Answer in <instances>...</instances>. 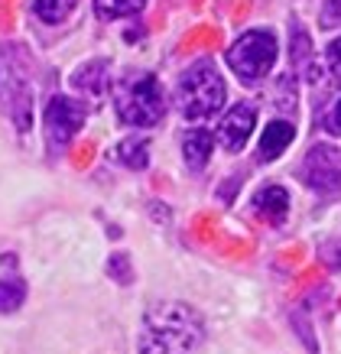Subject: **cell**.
I'll return each mask as SVG.
<instances>
[{"label": "cell", "instance_id": "1", "mask_svg": "<svg viewBox=\"0 0 341 354\" xmlns=\"http://www.w3.org/2000/svg\"><path fill=\"white\" fill-rule=\"evenodd\" d=\"M202 319L185 302H153L143 312V325L137 335L140 354H189L202 338Z\"/></svg>", "mask_w": 341, "mask_h": 354}, {"label": "cell", "instance_id": "2", "mask_svg": "<svg viewBox=\"0 0 341 354\" xmlns=\"http://www.w3.org/2000/svg\"><path fill=\"white\" fill-rule=\"evenodd\" d=\"M0 108L17 130L33 127V68L23 43H0Z\"/></svg>", "mask_w": 341, "mask_h": 354}, {"label": "cell", "instance_id": "3", "mask_svg": "<svg viewBox=\"0 0 341 354\" xmlns=\"http://www.w3.org/2000/svg\"><path fill=\"white\" fill-rule=\"evenodd\" d=\"M114 111L127 127H153L166 118V91L149 72H130L114 82Z\"/></svg>", "mask_w": 341, "mask_h": 354}, {"label": "cell", "instance_id": "4", "mask_svg": "<svg viewBox=\"0 0 341 354\" xmlns=\"http://www.w3.org/2000/svg\"><path fill=\"white\" fill-rule=\"evenodd\" d=\"M224 78L212 62H195L176 85V108L185 120H208L224 108Z\"/></svg>", "mask_w": 341, "mask_h": 354}, {"label": "cell", "instance_id": "5", "mask_svg": "<svg viewBox=\"0 0 341 354\" xmlns=\"http://www.w3.org/2000/svg\"><path fill=\"white\" fill-rule=\"evenodd\" d=\"M277 36L267 30H247L241 32L231 49H228V65L244 85H257L270 75V68L277 62Z\"/></svg>", "mask_w": 341, "mask_h": 354}, {"label": "cell", "instance_id": "6", "mask_svg": "<svg viewBox=\"0 0 341 354\" xmlns=\"http://www.w3.org/2000/svg\"><path fill=\"white\" fill-rule=\"evenodd\" d=\"M88 111L82 101H75L68 95H53L46 104L43 114V127H46V143L53 153H62L68 143L75 140V133L85 127Z\"/></svg>", "mask_w": 341, "mask_h": 354}, {"label": "cell", "instance_id": "7", "mask_svg": "<svg viewBox=\"0 0 341 354\" xmlns=\"http://www.w3.org/2000/svg\"><path fill=\"white\" fill-rule=\"evenodd\" d=\"M302 183L319 195L341 192V150L329 143H315L302 160Z\"/></svg>", "mask_w": 341, "mask_h": 354}, {"label": "cell", "instance_id": "8", "mask_svg": "<svg viewBox=\"0 0 341 354\" xmlns=\"http://www.w3.org/2000/svg\"><path fill=\"white\" fill-rule=\"evenodd\" d=\"M254 127H257L254 104H247V101L234 104V108L221 118V127H218V143H221V150L241 153L244 143L250 140V133H254Z\"/></svg>", "mask_w": 341, "mask_h": 354}, {"label": "cell", "instance_id": "9", "mask_svg": "<svg viewBox=\"0 0 341 354\" xmlns=\"http://www.w3.org/2000/svg\"><path fill=\"white\" fill-rule=\"evenodd\" d=\"M289 59H293V68L299 72L302 82H319V62H315V53H312V36L299 23H293L289 30Z\"/></svg>", "mask_w": 341, "mask_h": 354}, {"label": "cell", "instance_id": "10", "mask_svg": "<svg viewBox=\"0 0 341 354\" xmlns=\"http://www.w3.org/2000/svg\"><path fill=\"white\" fill-rule=\"evenodd\" d=\"M254 215L267 225H283L289 215V192L283 185H264L254 195Z\"/></svg>", "mask_w": 341, "mask_h": 354}, {"label": "cell", "instance_id": "11", "mask_svg": "<svg viewBox=\"0 0 341 354\" xmlns=\"http://www.w3.org/2000/svg\"><path fill=\"white\" fill-rule=\"evenodd\" d=\"M107 72H111V65H107L104 59H91V62H85V65H78V68H75L72 88L78 91V95H85V97H101L107 91V85H111Z\"/></svg>", "mask_w": 341, "mask_h": 354}, {"label": "cell", "instance_id": "12", "mask_svg": "<svg viewBox=\"0 0 341 354\" xmlns=\"http://www.w3.org/2000/svg\"><path fill=\"white\" fill-rule=\"evenodd\" d=\"M296 140V127L289 120H270L264 133H260V147H257V160L260 162H273L279 153L286 150L289 143Z\"/></svg>", "mask_w": 341, "mask_h": 354}, {"label": "cell", "instance_id": "13", "mask_svg": "<svg viewBox=\"0 0 341 354\" xmlns=\"http://www.w3.org/2000/svg\"><path fill=\"white\" fill-rule=\"evenodd\" d=\"M212 150H214V137L205 127H195L182 133V160H185V166L192 172H202L208 166Z\"/></svg>", "mask_w": 341, "mask_h": 354}, {"label": "cell", "instance_id": "14", "mask_svg": "<svg viewBox=\"0 0 341 354\" xmlns=\"http://www.w3.org/2000/svg\"><path fill=\"white\" fill-rule=\"evenodd\" d=\"M118 162H124L127 169H147L149 162V140L147 137H127L118 143V150H114Z\"/></svg>", "mask_w": 341, "mask_h": 354}, {"label": "cell", "instance_id": "15", "mask_svg": "<svg viewBox=\"0 0 341 354\" xmlns=\"http://www.w3.org/2000/svg\"><path fill=\"white\" fill-rule=\"evenodd\" d=\"M147 7V0H95L98 20H127Z\"/></svg>", "mask_w": 341, "mask_h": 354}, {"label": "cell", "instance_id": "16", "mask_svg": "<svg viewBox=\"0 0 341 354\" xmlns=\"http://www.w3.org/2000/svg\"><path fill=\"white\" fill-rule=\"evenodd\" d=\"M26 302V283L20 277H3L0 279V312L10 315Z\"/></svg>", "mask_w": 341, "mask_h": 354}, {"label": "cell", "instance_id": "17", "mask_svg": "<svg viewBox=\"0 0 341 354\" xmlns=\"http://www.w3.org/2000/svg\"><path fill=\"white\" fill-rule=\"evenodd\" d=\"M78 7V0H33V13L43 23H62Z\"/></svg>", "mask_w": 341, "mask_h": 354}, {"label": "cell", "instance_id": "18", "mask_svg": "<svg viewBox=\"0 0 341 354\" xmlns=\"http://www.w3.org/2000/svg\"><path fill=\"white\" fill-rule=\"evenodd\" d=\"M107 277L118 279L120 286H130V283H133V267H130L127 254H111V260H107Z\"/></svg>", "mask_w": 341, "mask_h": 354}, {"label": "cell", "instance_id": "19", "mask_svg": "<svg viewBox=\"0 0 341 354\" xmlns=\"http://www.w3.org/2000/svg\"><path fill=\"white\" fill-rule=\"evenodd\" d=\"M319 26L322 30H335V26H341V0H325V3H322Z\"/></svg>", "mask_w": 341, "mask_h": 354}, {"label": "cell", "instance_id": "20", "mask_svg": "<svg viewBox=\"0 0 341 354\" xmlns=\"http://www.w3.org/2000/svg\"><path fill=\"white\" fill-rule=\"evenodd\" d=\"M325 59H329L331 78H335V82H341V36H338V39H335V43L329 46V53H325Z\"/></svg>", "mask_w": 341, "mask_h": 354}, {"label": "cell", "instance_id": "21", "mask_svg": "<svg viewBox=\"0 0 341 354\" xmlns=\"http://www.w3.org/2000/svg\"><path fill=\"white\" fill-rule=\"evenodd\" d=\"M325 127H329L335 137H341V101H335V108H331L329 120H325Z\"/></svg>", "mask_w": 341, "mask_h": 354}]
</instances>
